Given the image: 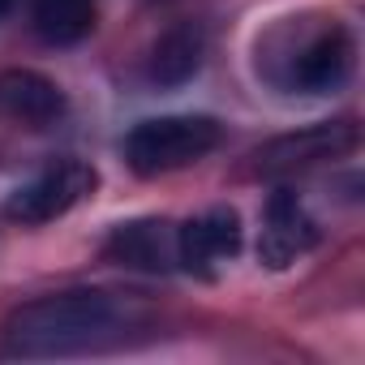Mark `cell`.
<instances>
[{"instance_id":"obj_10","label":"cell","mask_w":365,"mask_h":365,"mask_svg":"<svg viewBox=\"0 0 365 365\" xmlns=\"http://www.w3.org/2000/svg\"><path fill=\"white\" fill-rule=\"evenodd\" d=\"M202 56H207V35L198 26H172L150 48V82H159V86H185L202 69Z\"/></svg>"},{"instance_id":"obj_1","label":"cell","mask_w":365,"mask_h":365,"mask_svg":"<svg viewBox=\"0 0 365 365\" xmlns=\"http://www.w3.org/2000/svg\"><path fill=\"white\" fill-rule=\"evenodd\" d=\"M146 327V305L129 292L69 288L26 301L5 322V348L14 356H82L120 348Z\"/></svg>"},{"instance_id":"obj_12","label":"cell","mask_w":365,"mask_h":365,"mask_svg":"<svg viewBox=\"0 0 365 365\" xmlns=\"http://www.w3.org/2000/svg\"><path fill=\"white\" fill-rule=\"evenodd\" d=\"M9 9H14V0H0V18H5Z\"/></svg>"},{"instance_id":"obj_7","label":"cell","mask_w":365,"mask_h":365,"mask_svg":"<svg viewBox=\"0 0 365 365\" xmlns=\"http://www.w3.org/2000/svg\"><path fill=\"white\" fill-rule=\"evenodd\" d=\"M318 245V224L305 211V202L292 190H275L262 211V237H258V262L271 271H288L297 258H305Z\"/></svg>"},{"instance_id":"obj_5","label":"cell","mask_w":365,"mask_h":365,"mask_svg":"<svg viewBox=\"0 0 365 365\" xmlns=\"http://www.w3.org/2000/svg\"><path fill=\"white\" fill-rule=\"evenodd\" d=\"M241 215L232 207H211L176 228V267L190 275L215 279L237 254H241Z\"/></svg>"},{"instance_id":"obj_9","label":"cell","mask_w":365,"mask_h":365,"mask_svg":"<svg viewBox=\"0 0 365 365\" xmlns=\"http://www.w3.org/2000/svg\"><path fill=\"white\" fill-rule=\"evenodd\" d=\"M0 112L31 129H48L65 116V91L35 69H5L0 73Z\"/></svg>"},{"instance_id":"obj_4","label":"cell","mask_w":365,"mask_h":365,"mask_svg":"<svg viewBox=\"0 0 365 365\" xmlns=\"http://www.w3.org/2000/svg\"><path fill=\"white\" fill-rule=\"evenodd\" d=\"M356 142H361V133L352 120H327V125H309V129L267 142L254 155V168L262 176H292V172H309L318 163H335V159L352 155Z\"/></svg>"},{"instance_id":"obj_8","label":"cell","mask_w":365,"mask_h":365,"mask_svg":"<svg viewBox=\"0 0 365 365\" xmlns=\"http://www.w3.org/2000/svg\"><path fill=\"white\" fill-rule=\"evenodd\" d=\"M103 254H108V262H116V267L163 275V271L176 267V228L163 224V220H133V224H120V228H112Z\"/></svg>"},{"instance_id":"obj_6","label":"cell","mask_w":365,"mask_h":365,"mask_svg":"<svg viewBox=\"0 0 365 365\" xmlns=\"http://www.w3.org/2000/svg\"><path fill=\"white\" fill-rule=\"evenodd\" d=\"M352 61H356L352 31L331 22V26H322L318 35H309L297 48V56L288 65V86L305 91V95H331V91H339L348 82Z\"/></svg>"},{"instance_id":"obj_11","label":"cell","mask_w":365,"mask_h":365,"mask_svg":"<svg viewBox=\"0 0 365 365\" xmlns=\"http://www.w3.org/2000/svg\"><path fill=\"white\" fill-rule=\"evenodd\" d=\"M31 18L48 43H78L95 26V0H31Z\"/></svg>"},{"instance_id":"obj_2","label":"cell","mask_w":365,"mask_h":365,"mask_svg":"<svg viewBox=\"0 0 365 365\" xmlns=\"http://www.w3.org/2000/svg\"><path fill=\"white\" fill-rule=\"evenodd\" d=\"M224 129L211 116H155L129 129L125 138V163L138 176H168L198 159H207L220 146Z\"/></svg>"},{"instance_id":"obj_3","label":"cell","mask_w":365,"mask_h":365,"mask_svg":"<svg viewBox=\"0 0 365 365\" xmlns=\"http://www.w3.org/2000/svg\"><path fill=\"white\" fill-rule=\"evenodd\" d=\"M95 168L82 159H56L52 168H43L35 180L18 185L5 202V215L14 224H52L61 215H69L91 190H95Z\"/></svg>"}]
</instances>
